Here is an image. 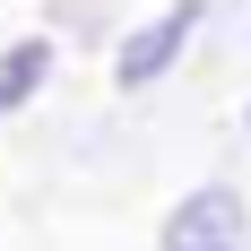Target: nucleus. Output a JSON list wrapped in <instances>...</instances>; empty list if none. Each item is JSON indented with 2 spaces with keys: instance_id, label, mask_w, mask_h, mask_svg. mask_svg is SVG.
Wrapping results in <instances>:
<instances>
[{
  "instance_id": "obj_1",
  "label": "nucleus",
  "mask_w": 251,
  "mask_h": 251,
  "mask_svg": "<svg viewBox=\"0 0 251 251\" xmlns=\"http://www.w3.org/2000/svg\"><path fill=\"white\" fill-rule=\"evenodd\" d=\"M200 26H208V0H165L148 26H130V35H122L113 78H122V87H156V78L191 52V35H200Z\"/></svg>"
},
{
  "instance_id": "obj_2",
  "label": "nucleus",
  "mask_w": 251,
  "mask_h": 251,
  "mask_svg": "<svg viewBox=\"0 0 251 251\" xmlns=\"http://www.w3.org/2000/svg\"><path fill=\"white\" fill-rule=\"evenodd\" d=\"M165 251H243V200L226 182H208L165 217Z\"/></svg>"
},
{
  "instance_id": "obj_3",
  "label": "nucleus",
  "mask_w": 251,
  "mask_h": 251,
  "mask_svg": "<svg viewBox=\"0 0 251 251\" xmlns=\"http://www.w3.org/2000/svg\"><path fill=\"white\" fill-rule=\"evenodd\" d=\"M44 78H52V44H44V35H26V44L0 52V122H9V113H18Z\"/></svg>"
}]
</instances>
